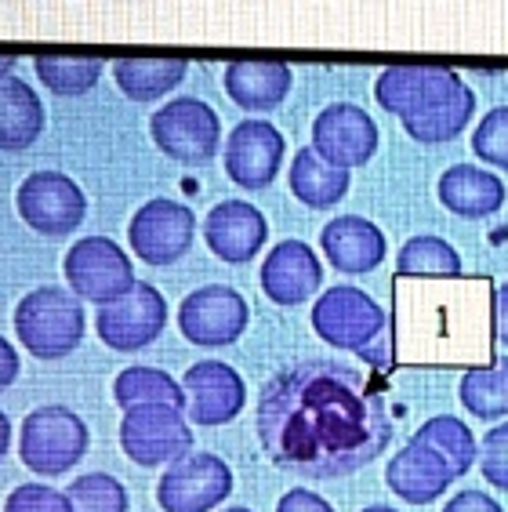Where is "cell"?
I'll list each match as a JSON object with an SVG mask.
<instances>
[{"label":"cell","instance_id":"21","mask_svg":"<svg viewBox=\"0 0 508 512\" xmlns=\"http://www.w3.org/2000/svg\"><path fill=\"white\" fill-rule=\"evenodd\" d=\"M385 483L407 505H432L450 491L454 473H450V465L443 462L440 454L411 440L403 451L392 454L389 469H385Z\"/></svg>","mask_w":508,"mask_h":512},{"label":"cell","instance_id":"31","mask_svg":"<svg viewBox=\"0 0 508 512\" xmlns=\"http://www.w3.org/2000/svg\"><path fill=\"white\" fill-rule=\"evenodd\" d=\"M33 69L44 88H51L55 95H66V99H77V95H88L102 80V69L106 62L98 55H59V51H48V55H37Z\"/></svg>","mask_w":508,"mask_h":512},{"label":"cell","instance_id":"19","mask_svg":"<svg viewBox=\"0 0 508 512\" xmlns=\"http://www.w3.org/2000/svg\"><path fill=\"white\" fill-rule=\"evenodd\" d=\"M323 266L305 240H280L262 262V291L276 306H305L320 291Z\"/></svg>","mask_w":508,"mask_h":512},{"label":"cell","instance_id":"12","mask_svg":"<svg viewBox=\"0 0 508 512\" xmlns=\"http://www.w3.org/2000/svg\"><path fill=\"white\" fill-rule=\"evenodd\" d=\"M167 327V302L157 287L138 280L113 306H102L95 316L98 338L117 353H138L153 345Z\"/></svg>","mask_w":508,"mask_h":512},{"label":"cell","instance_id":"6","mask_svg":"<svg viewBox=\"0 0 508 512\" xmlns=\"http://www.w3.org/2000/svg\"><path fill=\"white\" fill-rule=\"evenodd\" d=\"M149 135L164 157L178 160L186 168H200L207 160H215L218 142H222V120L204 99L182 95V99L164 102L153 113Z\"/></svg>","mask_w":508,"mask_h":512},{"label":"cell","instance_id":"1","mask_svg":"<svg viewBox=\"0 0 508 512\" xmlns=\"http://www.w3.org/2000/svg\"><path fill=\"white\" fill-rule=\"evenodd\" d=\"M258 440L284 473L305 480L356 473L392 444L385 385L338 360L291 364L262 385Z\"/></svg>","mask_w":508,"mask_h":512},{"label":"cell","instance_id":"5","mask_svg":"<svg viewBox=\"0 0 508 512\" xmlns=\"http://www.w3.org/2000/svg\"><path fill=\"white\" fill-rule=\"evenodd\" d=\"M88 425L62 404L37 407L26 414L19 433V454L37 476H62L88 454Z\"/></svg>","mask_w":508,"mask_h":512},{"label":"cell","instance_id":"26","mask_svg":"<svg viewBox=\"0 0 508 512\" xmlns=\"http://www.w3.org/2000/svg\"><path fill=\"white\" fill-rule=\"evenodd\" d=\"M443 73L447 69L440 66H392L374 80V99L385 113L407 120L421 102L429 99L432 88L443 80Z\"/></svg>","mask_w":508,"mask_h":512},{"label":"cell","instance_id":"23","mask_svg":"<svg viewBox=\"0 0 508 512\" xmlns=\"http://www.w3.org/2000/svg\"><path fill=\"white\" fill-rule=\"evenodd\" d=\"M225 91L240 109L269 113L291 91V66H284V62H229L225 66Z\"/></svg>","mask_w":508,"mask_h":512},{"label":"cell","instance_id":"40","mask_svg":"<svg viewBox=\"0 0 508 512\" xmlns=\"http://www.w3.org/2000/svg\"><path fill=\"white\" fill-rule=\"evenodd\" d=\"M494 338L508 345V284L494 287Z\"/></svg>","mask_w":508,"mask_h":512},{"label":"cell","instance_id":"13","mask_svg":"<svg viewBox=\"0 0 508 512\" xmlns=\"http://www.w3.org/2000/svg\"><path fill=\"white\" fill-rule=\"evenodd\" d=\"M251 306L229 284L196 287L178 306V331L193 345H233L247 331Z\"/></svg>","mask_w":508,"mask_h":512},{"label":"cell","instance_id":"44","mask_svg":"<svg viewBox=\"0 0 508 512\" xmlns=\"http://www.w3.org/2000/svg\"><path fill=\"white\" fill-rule=\"evenodd\" d=\"M222 512H254V509H244V505H236V509H222Z\"/></svg>","mask_w":508,"mask_h":512},{"label":"cell","instance_id":"10","mask_svg":"<svg viewBox=\"0 0 508 512\" xmlns=\"http://www.w3.org/2000/svg\"><path fill=\"white\" fill-rule=\"evenodd\" d=\"M19 215L26 226L44 233V237H66L88 215V197L84 189L62 171H33L19 186Z\"/></svg>","mask_w":508,"mask_h":512},{"label":"cell","instance_id":"24","mask_svg":"<svg viewBox=\"0 0 508 512\" xmlns=\"http://www.w3.org/2000/svg\"><path fill=\"white\" fill-rule=\"evenodd\" d=\"M44 131V102L37 99L30 80L4 77L0 80V149L19 153L30 149Z\"/></svg>","mask_w":508,"mask_h":512},{"label":"cell","instance_id":"25","mask_svg":"<svg viewBox=\"0 0 508 512\" xmlns=\"http://www.w3.org/2000/svg\"><path fill=\"white\" fill-rule=\"evenodd\" d=\"M287 178H291L294 197L302 200L305 207H313V211H327V207H334L345 193H349V182H352L349 171L327 164L313 146H302L298 153H294Z\"/></svg>","mask_w":508,"mask_h":512},{"label":"cell","instance_id":"39","mask_svg":"<svg viewBox=\"0 0 508 512\" xmlns=\"http://www.w3.org/2000/svg\"><path fill=\"white\" fill-rule=\"evenodd\" d=\"M19 367H22V360H19V353H15V345L0 335V393L19 378Z\"/></svg>","mask_w":508,"mask_h":512},{"label":"cell","instance_id":"9","mask_svg":"<svg viewBox=\"0 0 508 512\" xmlns=\"http://www.w3.org/2000/svg\"><path fill=\"white\" fill-rule=\"evenodd\" d=\"M233 494V469L218 454L193 451L182 462L167 465L157 483V502L164 512H211Z\"/></svg>","mask_w":508,"mask_h":512},{"label":"cell","instance_id":"42","mask_svg":"<svg viewBox=\"0 0 508 512\" xmlns=\"http://www.w3.org/2000/svg\"><path fill=\"white\" fill-rule=\"evenodd\" d=\"M15 55H11V51H0V80L4 77H11V69H15Z\"/></svg>","mask_w":508,"mask_h":512},{"label":"cell","instance_id":"20","mask_svg":"<svg viewBox=\"0 0 508 512\" xmlns=\"http://www.w3.org/2000/svg\"><path fill=\"white\" fill-rule=\"evenodd\" d=\"M320 247L327 262L345 276H363L385 262V233L374 226L371 218L342 215L331 218L320 233Z\"/></svg>","mask_w":508,"mask_h":512},{"label":"cell","instance_id":"35","mask_svg":"<svg viewBox=\"0 0 508 512\" xmlns=\"http://www.w3.org/2000/svg\"><path fill=\"white\" fill-rule=\"evenodd\" d=\"M479 473L490 487L508 491V422H498L487 429L483 444H479Z\"/></svg>","mask_w":508,"mask_h":512},{"label":"cell","instance_id":"29","mask_svg":"<svg viewBox=\"0 0 508 512\" xmlns=\"http://www.w3.org/2000/svg\"><path fill=\"white\" fill-rule=\"evenodd\" d=\"M113 400L124 411L146 404H167L186 411V389H182V382H175L167 371H157V367H127V371H120L113 378Z\"/></svg>","mask_w":508,"mask_h":512},{"label":"cell","instance_id":"33","mask_svg":"<svg viewBox=\"0 0 508 512\" xmlns=\"http://www.w3.org/2000/svg\"><path fill=\"white\" fill-rule=\"evenodd\" d=\"M69 502L73 512H127V491L117 476L109 473H88L69 483Z\"/></svg>","mask_w":508,"mask_h":512},{"label":"cell","instance_id":"41","mask_svg":"<svg viewBox=\"0 0 508 512\" xmlns=\"http://www.w3.org/2000/svg\"><path fill=\"white\" fill-rule=\"evenodd\" d=\"M8 447H11V422H8V414L0 411V458L8 454Z\"/></svg>","mask_w":508,"mask_h":512},{"label":"cell","instance_id":"32","mask_svg":"<svg viewBox=\"0 0 508 512\" xmlns=\"http://www.w3.org/2000/svg\"><path fill=\"white\" fill-rule=\"evenodd\" d=\"M400 276H461V255L443 237H411L396 255Z\"/></svg>","mask_w":508,"mask_h":512},{"label":"cell","instance_id":"22","mask_svg":"<svg viewBox=\"0 0 508 512\" xmlns=\"http://www.w3.org/2000/svg\"><path fill=\"white\" fill-rule=\"evenodd\" d=\"M440 204L458 218H490L505 207V182L476 164H454L440 175Z\"/></svg>","mask_w":508,"mask_h":512},{"label":"cell","instance_id":"38","mask_svg":"<svg viewBox=\"0 0 508 512\" xmlns=\"http://www.w3.org/2000/svg\"><path fill=\"white\" fill-rule=\"evenodd\" d=\"M443 512H505V509L483 491H458L443 505Z\"/></svg>","mask_w":508,"mask_h":512},{"label":"cell","instance_id":"3","mask_svg":"<svg viewBox=\"0 0 508 512\" xmlns=\"http://www.w3.org/2000/svg\"><path fill=\"white\" fill-rule=\"evenodd\" d=\"M313 331L334 349L360 353L367 364L385 367L392 360V335L389 313L374 302L367 291L352 284H338L323 291L320 302L313 306Z\"/></svg>","mask_w":508,"mask_h":512},{"label":"cell","instance_id":"2","mask_svg":"<svg viewBox=\"0 0 508 512\" xmlns=\"http://www.w3.org/2000/svg\"><path fill=\"white\" fill-rule=\"evenodd\" d=\"M389 331L392 353L407 364L487 367L494 338L490 284L483 276H400Z\"/></svg>","mask_w":508,"mask_h":512},{"label":"cell","instance_id":"34","mask_svg":"<svg viewBox=\"0 0 508 512\" xmlns=\"http://www.w3.org/2000/svg\"><path fill=\"white\" fill-rule=\"evenodd\" d=\"M472 153L494 168L508 171V106L490 109L472 131Z\"/></svg>","mask_w":508,"mask_h":512},{"label":"cell","instance_id":"36","mask_svg":"<svg viewBox=\"0 0 508 512\" xmlns=\"http://www.w3.org/2000/svg\"><path fill=\"white\" fill-rule=\"evenodd\" d=\"M4 512H73L69 494L48 483H22L8 494Z\"/></svg>","mask_w":508,"mask_h":512},{"label":"cell","instance_id":"11","mask_svg":"<svg viewBox=\"0 0 508 512\" xmlns=\"http://www.w3.org/2000/svg\"><path fill=\"white\" fill-rule=\"evenodd\" d=\"M196 215L171 197H157L142 204L127 226V244L149 266H171L193 247Z\"/></svg>","mask_w":508,"mask_h":512},{"label":"cell","instance_id":"15","mask_svg":"<svg viewBox=\"0 0 508 512\" xmlns=\"http://www.w3.org/2000/svg\"><path fill=\"white\" fill-rule=\"evenodd\" d=\"M287 142L269 120H240L225 138V175L240 189H269L280 175Z\"/></svg>","mask_w":508,"mask_h":512},{"label":"cell","instance_id":"30","mask_svg":"<svg viewBox=\"0 0 508 512\" xmlns=\"http://www.w3.org/2000/svg\"><path fill=\"white\" fill-rule=\"evenodd\" d=\"M461 404L479 422H498L508 418V356L498 364L469 367L461 375Z\"/></svg>","mask_w":508,"mask_h":512},{"label":"cell","instance_id":"28","mask_svg":"<svg viewBox=\"0 0 508 512\" xmlns=\"http://www.w3.org/2000/svg\"><path fill=\"white\" fill-rule=\"evenodd\" d=\"M414 444H425L429 451L440 454L443 462L450 465L454 480H461V476L469 473L479 458L476 436H472L469 425L461 422V418H454V414H436V418H429V422L414 433Z\"/></svg>","mask_w":508,"mask_h":512},{"label":"cell","instance_id":"43","mask_svg":"<svg viewBox=\"0 0 508 512\" xmlns=\"http://www.w3.org/2000/svg\"><path fill=\"white\" fill-rule=\"evenodd\" d=\"M363 512H400V509H389V505H367Z\"/></svg>","mask_w":508,"mask_h":512},{"label":"cell","instance_id":"7","mask_svg":"<svg viewBox=\"0 0 508 512\" xmlns=\"http://www.w3.org/2000/svg\"><path fill=\"white\" fill-rule=\"evenodd\" d=\"M120 447L142 469L175 465L186 454H193V425H189L186 411H178V407H131L120 422Z\"/></svg>","mask_w":508,"mask_h":512},{"label":"cell","instance_id":"17","mask_svg":"<svg viewBox=\"0 0 508 512\" xmlns=\"http://www.w3.org/2000/svg\"><path fill=\"white\" fill-rule=\"evenodd\" d=\"M472 113H476V95H472V88L454 69H447L440 84L432 88L429 99L403 120V128L418 142L436 146V142H454L461 131L469 128Z\"/></svg>","mask_w":508,"mask_h":512},{"label":"cell","instance_id":"8","mask_svg":"<svg viewBox=\"0 0 508 512\" xmlns=\"http://www.w3.org/2000/svg\"><path fill=\"white\" fill-rule=\"evenodd\" d=\"M62 273H66L69 291L77 298H84V302H95L98 309L113 306L117 298H124L138 284L127 251L109 237L77 240L66 251Z\"/></svg>","mask_w":508,"mask_h":512},{"label":"cell","instance_id":"14","mask_svg":"<svg viewBox=\"0 0 508 512\" xmlns=\"http://www.w3.org/2000/svg\"><path fill=\"white\" fill-rule=\"evenodd\" d=\"M313 149L342 171L363 168L378 153V124L352 102H334L313 120Z\"/></svg>","mask_w":508,"mask_h":512},{"label":"cell","instance_id":"16","mask_svg":"<svg viewBox=\"0 0 508 512\" xmlns=\"http://www.w3.org/2000/svg\"><path fill=\"white\" fill-rule=\"evenodd\" d=\"M186 418L196 425H225L247 404V385L240 371L222 360H200L182 375Z\"/></svg>","mask_w":508,"mask_h":512},{"label":"cell","instance_id":"27","mask_svg":"<svg viewBox=\"0 0 508 512\" xmlns=\"http://www.w3.org/2000/svg\"><path fill=\"white\" fill-rule=\"evenodd\" d=\"M189 73L186 59H117L113 80L131 102H157L160 95L175 91Z\"/></svg>","mask_w":508,"mask_h":512},{"label":"cell","instance_id":"4","mask_svg":"<svg viewBox=\"0 0 508 512\" xmlns=\"http://www.w3.org/2000/svg\"><path fill=\"white\" fill-rule=\"evenodd\" d=\"M84 306L66 287L44 284L15 306V335L37 360H62L84 338Z\"/></svg>","mask_w":508,"mask_h":512},{"label":"cell","instance_id":"37","mask_svg":"<svg viewBox=\"0 0 508 512\" xmlns=\"http://www.w3.org/2000/svg\"><path fill=\"white\" fill-rule=\"evenodd\" d=\"M276 512H334V509L323 494L309 491V487H294V491H287L276 502Z\"/></svg>","mask_w":508,"mask_h":512},{"label":"cell","instance_id":"18","mask_svg":"<svg viewBox=\"0 0 508 512\" xmlns=\"http://www.w3.org/2000/svg\"><path fill=\"white\" fill-rule=\"evenodd\" d=\"M204 240L222 262L244 266L251 262L269 240V222L254 204L247 200H222L207 211L204 218Z\"/></svg>","mask_w":508,"mask_h":512}]
</instances>
